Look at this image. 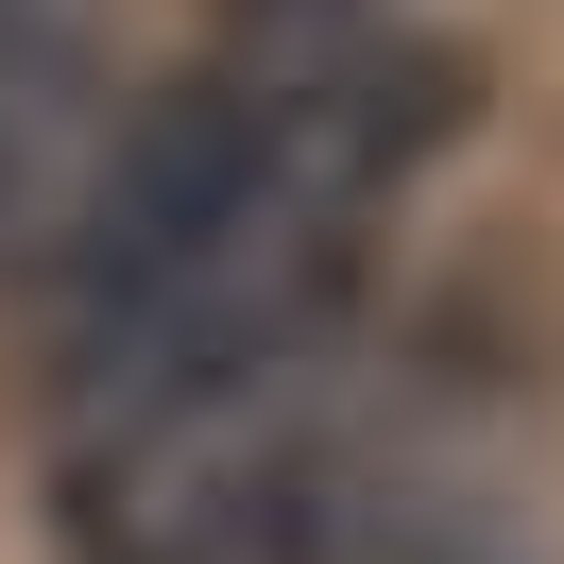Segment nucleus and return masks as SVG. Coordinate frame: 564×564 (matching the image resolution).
Wrapping results in <instances>:
<instances>
[{"instance_id": "nucleus-4", "label": "nucleus", "mask_w": 564, "mask_h": 564, "mask_svg": "<svg viewBox=\"0 0 564 564\" xmlns=\"http://www.w3.org/2000/svg\"><path fill=\"white\" fill-rule=\"evenodd\" d=\"M52 18H86V0H0V52H18V35H52Z\"/></svg>"}, {"instance_id": "nucleus-3", "label": "nucleus", "mask_w": 564, "mask_h": 564, "mask_svg": "<svg viewBox=\"0 0 564 564\" xmlns=\"http://www.w3.org/2000/svg\"><path fill=\"white\" fill-rule=\"evenodd\" d=\"M377 35H393V0H223V18H206V69L257 86V104H308V86L359 69Z\"/></svg>"}, {"instance_id": "nucleus-2", "label": "nucleus", "mask_w": 564, "mask_h": 564, "mask_svg": "<svg viewBox=\"0 0 564 564\" xmlns=\"http://www.w3.org/2000/svg\"><path fill=\"white\" fill-rule=\"evenodd\" d=\"M120 69H104V18H52V35L0 52V274H52L120 154Z\"/></svg>"}, {"instance_id": "nucleus-1", "label": "nucleus", "mask_w": 564, "mask_h": 564, "mask_svg": "<svg viewBox=\"0 0 564 564\" xmlns=\"http://www.w3.org/2000/svg\"><path fill=\"white\" fill-rule=\"evenodd\" d=\"M411 496L308 377L69 445V564H377Z\"/></svg>"}]
</instances>
